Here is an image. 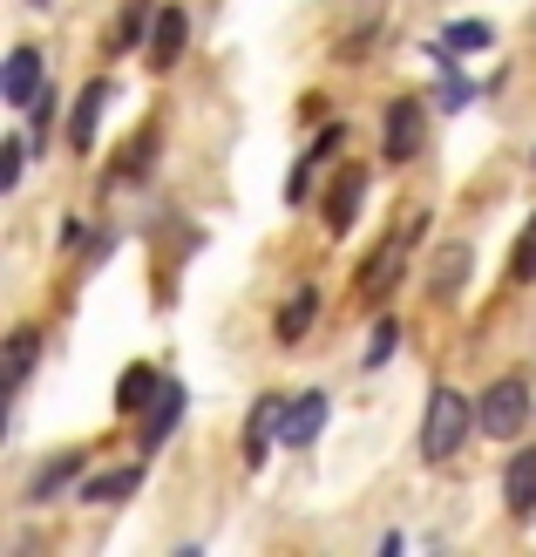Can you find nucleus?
<instances>
[{
  "instance_id": "4be33fe9",
  "label": "nucleus",
  "mask_w": 536,
  "mask_h": 557,
  "mask_svg": "<svg viewBox=\"0 0 536 557\" xmlns=\"http://www.w3.org/2000/svg\"><path fill=\"white\" fill-rule=\"evenodd\" d=\"M441 48H456V54L489 48V21H448V27H441Z\"/></svg>"
},
{
  "instance_id": "7ed1b4c3",
  "label": "nucleus",
  "mask_w": 536,
  "mask_h": 557,
  "mask_svg": "<svg viewBox=\"0 0 536 557\" xmlns=\"http://www.w3.org/2000/svg\"><path fill=\"white\" fill-rule=\"evenodd\" d=\"M475 422H483L489 435H516L523 422H529V387L510 374V381H496L489 395H483V414H475Z\"/></svg>"
},
{
  "instance_id": "6ab92c4d",
  "label": "nucleus",
  "mask_w": 536,
  "mask_h": 557,
  "mask_svg": "<svg viewBox=\"0 0 536 557\" xmlns=\"http://www.w3.org/2000/svg\"><path fill=\"white\" fill-rule=\"evenodd\" d=\"M157 387H163V381H157V368H129V374H123V387H116V408H123V414L150 408V401H157Z\"/></svg>"
},
{
  "instance_id": "ddd939ff",
  "label": "nucleus",
  "mask_w": 536,
  "mask_h": 557,
  "mask_svg": "<svg viewBox=\"0 0 536 557\" xmlns=\"http://www.w3.org/2000/svg\"><path fill=\"white\" fill-rule=\"evenodd\" d=\"M360 198H366V171H340V177H333V190H326V232H353Z\"/></svg>"
},
{
  "instance_id": "dca6fc26",
  "label": "nucleus",
  "mask_w": 536,
  "mask_h": 557,
  "mask_svg": "<svg viewBox=\"0 0 536 557\" xmlns=\"http://www.w3.org/2000/svg\"><path fill=\"white\" fill-rule=\"evenodd\" d=\"M313 313H320V286H292V299L278 306V341L299 347V341H306V326H313Z\"/></svg>"
},
{
  "instance_id": "4468645a",
  "label": "nucleus",
  "mask_w": 536,
  "mask_h": 557,
  "mask_svg": "<svg viewBox=\"0 0 536 557\" xmlns=\"http://www.w3.org/2000/svg\"><path fill=\"white\" fill-rule=\"evenodd\" d=\"M136 490H144V462H129V469H102V476L82 483V504L109 510V504H123V496H136Z\"/></svg>"
},
{
  "instance_id": "f257e3e1",
  "label": "nucleus",
  "mask_w": 536,
  "mask_h": 557,
  "mask_svg": "<svg viewBox=\"0 0 536 557\" xmlns=\"http://www.w3.org/2000/svg\"><path fill=\"white\" fill-rule=\"evenodd\" d=\"M469 422H475V414H469V401L456 395V387H435V395H428V414H421V456H428V462H448V456L462 449Z\"/></svg>"
},
{
  "instance_id": "5701e85b",
  "label": "nucleus",
  "mask_w": 536,
  "mask_h": 557,
  "mask_svg": "<svg viewBox=\"0 0 536 557\" xmlns=\"http://www.w3.org/2000/svg\"><path fill=\"white\" fill-rule=\"evenodd\" d=\"M394 347H401V326H394V320H381V326H374V347H366V368H387V360H394Z\"/></svg>"
},
{
  "instance_id": "20e7f679",
  "label": "nucleus",
  "mask_w": 536,
  "mask_h": 557,
  "mask_svg": "<svg viewBox=\"0 0 536 557\" xmlns=\"http://www.w3.org/2000/svg\"><path fill=\"white\" fill-rule=\"evenodd\" d=\"M414 238H421V218H408V225L394 232L387 252H374V259L360 265V286L374 293V299H381V293H394V278H401V265H408V252H414Z\"/></svg>"
},
{
  "instance_id": "9b49d317",
  "label": "nucleus",
  "mask_w": 536,
  "mask_h": 557,
  "mask_svg": "<svg viewBox=\"0 0 536 557\" xmlns=\"http://www.w3.org/2000/svg\"><path fill=\"white\" fill-rule=\"evenodd\" d=\"M102 109H109V82H89V89L75 96V116H68V144H75V150H96Z\"/></svg>"
},
{
  "instance_id": "423d86ee",
  "label": "nucleus",
  "mask_w": 536,
  "mask_h": 557,
  "mask_svg": "<svg viewBox=\"0 0 536 557\" xmlns=\"http://www.w3.org/2000/svg\"><path fill=\"white\" fill-rule=\"evenodd\" d=\"M177 422H184V387L163 381L157 401H150V414H144V429H136V449H163V442L177 435Z\"/></svg>"
},
{
  "instance_id": "b1692460",
  "label": "nucleus",
  "mask_w": 536,
  "mask_h": 557,
  "mask_svg": "<svg viewBox=\"0 0 536 557\" xmlns=\"http://www.w3.org/2000/svg\"><path fill=\"white\" fill-rule=\"evenodd\" d=\"M510 278H536V218L523 225V238H516V259H510Z\"/></svg>"
},
{
  "instance_id": "0eeeda50",
  "label": "nucleus",
  "mask_w": 536,
  "mask_h": 557,
  "mask_svg": "<svg viewBox=\"0 0 536 557\" xmlns=\"http://www.w3.org/2000/svg\"><path fill=\"white\" fill-rule=\"evenodd\" d=\"M0 96H8L14 109H35V96H41V48H14L8 54V69H0Z\"/></svg>"
},
{
  "instance_id": "aec40b11",
  "label": "nucleus",
  "mask_w": 536,
  "mask_h": 557,
  "mask_svg": "<svg viewBox=\"0 0 536 557\" xmlns=\"http://www.w3.org/2000/svg\"><path fill=\"white\" fill-rule=\"evenodd\" d=\"M150 157H157V129H144V136H136V144H129V150L116 157V171H109V177H116V184H144Z\"/></svg>"
},
{
  "instance_id": "9d476101",
  "label": "nucleus",
  "mask_w": 536,
  "mask_h": 557,
  "mask_svg": "<svg viewBox=\"0 0 536 557\" xmlns=\"http://www.w3.org/2000/svg\"><path fill=\"white\" fill-rule=\"evenodd\" d=\"M184 41H190V14H184V8H157V27H150V69H177Z\"/></svg>"
},
{
  "instance_id": "f8f14e48",
  "label": "nucleus",
  "mask_w": 536,
  "mask_h": 557,
  "mask_svg": "<svg viewBox=\"0 0 536 557\" xmlns=\"http://www.w3.org/2000/svg\"><path fill=\"white\" fill-rule=\"evenodd\" d=\"M320 429H326V395H313V387H306L299 401H286V429H278V442H286V449H306Z\"/></svg>"
},
{
  "instance_id": "f3484780",
  "label": "nucleus",
  "mask_w": 536,
  "mask_h": 557,
  "mask_svg": "<svg viewBox=\"0 0 536 557\" xmlns=\"http://www.w3.org/2000/svg\"><path fill=\"white\" fill-rule=\"evenodd\" d=\"M462 278H469V245H441L435 265H428V293H435V299H456Z\"/></svg>"
},
{
  "instance_id": "2eb2a0df",
  "label": "nucleus",
  "mask_w": 536,
  "mask_h": 557,
  "mask_svg": "<svg viewBox=\"0 0 536 557\" xmlns=\"http://www.w3.org/2000/svg\"><path fill=\"white\" fill-rule=\"evenodd\" d=\"M340 144H347V129L333 123V129L320 136V144H313V150L299 157V171H292V184H286V198H292V205H306V198H313V171H320V163H326L333 150H340Z\"/></svg>"
},
{
  "instance_id": "f03ea898",
  "label": "nucleus",
  "mask_w": 536,
  "mask_h": 557,
  "mask_svg": "<svg viewBox=\"0 0 536 557\" xmlns=\"http://www.w3.org/2000/svg\"><path fill=\"white\" fill-rule=\"evenodd\" d=\"M421 144H428V109L414 96H394L387 102V123H381V157L387 163H414Z\"/></svg>"
},
{
  "instance_id": "39448f33",
  "label": "nucleus",
  "mask_w": 536,
  "mask_h": 557,
  "mask_svg": "<svg viewBox=\"0 0 536 557\" xmlns=\"http://www.w3.org/2000/svg\"><path fill=\"white\" fill-rule=\"evenodd\" d=\"M278 429H286V401H278V395H259V401H251V414H245V462H251V469L272 456Z\"/></svg>"
},
{
  "instance_id": "412c9836",
  "label": "nucleus",
  "mask_w": 536,
  "mask_h": 557,
  "mask_svg": "<svg viewBox=\"0 0 536 557\" xmlns=\"http://www.w3.org/2000/svg\"><path fill=\"white\" fill-rule=\"evenodd\" d=\"M150 27H157V8H150V0H129V8H123V21H116V48L150 41Z\"/></svg>"
},
{
  "instance_id": "393cba45",
  "label": "nucleus",
  "mask_w": 536,
  "mask_h": 557,
  "mask_svg": "<svg viewBox=\"0 0 536 557\" xmlns=\"http://www.w3.org/2000/svg\"><path fill=\"white\" fill-rule=\"evenodd\" d=\"M21 163H27V136H8L0 144V184H21Z\"/></svg>"
},
{
  "instance_id": "6e6552de",
  "label": "nucleus",
  "mask_w": 536,
  "mask_h": 557,
  "mask_svg": "<svg viewBox=\"0 0 536 557\" xmlns=\"http://www.w3.org/2000/svg\"><path fill=\"white\" fill-rule=\"evenodd\" d=\"M82 476V449H62V456H48L41 469H35V476H27V490H21V504H54V496H62L68 483Z\"/></svg>"
},
{
  "instance_id": "1a4fd4ad",
  "label": "nucleus",
  "mask_w": 536,
  "mask_h": 557,
  "mask_svg": "<svg viewBox=\"0 0 536 557\" xmlns=\"http://www.w3.org/2000/svg\"><path fill=\"white\" fill-rule=\"evenodd\" d=\"M502 504H510L516 523L536 517V449H516L510 456V469H502Z\"/></svg>"
},
{
  "instance_id": "a211bd4d",
  "label": "nucleus",
  "mask_w": 536,
  "mask_h": 557,
  "mask_svg": "<svg viewBox=\"0 0 536 557\" xmlns=\"http://www.w3.org/2000/svg\"><path fill=\"white\" fill-rule=\"evenodd\" d=\"M35 354H41V333H35V326H21L14 341H8V395H21V381L35 374Z\"/></svg>"
}]
</instances>
